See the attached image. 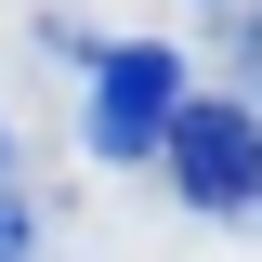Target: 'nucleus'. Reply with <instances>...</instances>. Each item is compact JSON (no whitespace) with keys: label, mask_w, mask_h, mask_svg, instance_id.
I'll return each instance as SVG.
<instances>
[{"label":"nucleus","mask_w":262,"mask_h":262,"mask_svg":"<svg viewBox=\"0 0 262 262\" xmlns=\"http://www.w3.org/2000/svg\"><path fill=\"white\" fill-rule=\"evenodd\" d=\"M184 118V39H118L92 53V158L105 170H144Z\"/></svg>","instance_id":"1"},{"label":"nucleus","mask_w":262,"mask_h":262,"mask_svg":"<svg viewBox=\"0 0 262 262\" xmlns=\"http://www.w3.org/2000/svg\"><path fill=\"white\" fill-rule=\"evenodd\" d=\"M0 262H39V210H27L13 184H0Z\"/></svg>","instance_id":"3"},{"label":"nucleus","mask_w":262,"mask_h":262,"mask_svg":"<svg viewBox=\"0 0 262 262\" xmlns=\"http://www.w3.org/2000/svg\"><path fill=\"white\" fill-rule=\"evenodd\" d=\"M170 184H184V210H210V223H236L262 196V105H196L184 92V118H170Z\"/></svg>","instance_id":"2"},{"label":"nucleus","mask_w":262,"mask_h":262,"mask_svg":"<svg viewBox=\"0 0 262 262\" xmlns=\"http://www.w3.org/2000/svg\"><path fill=\"white\" fill-rule=\"evenodd\" d=\"M0 184H13V131H0Z\"/></svg>","instance_id":"4"}]
</instances>
